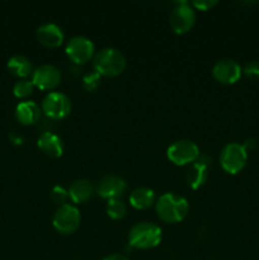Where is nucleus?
<instances>
[{"label":"nucleus","mask_w":259,"mask_h":260,"mask_svg":"<svg viewBox=\"0 0 259 260\" xmlns=\"http://www.w3.org/2000/svg\"><path fill=\"white\" fill-rule=\"evenodd\" d=\"M93 68L102 76L113 78L123 73L126 68V57L121 51L114 47L102 48L94 55Z\"/></svg>","instance_id":"nucleus-2"},{"label":"nucleus","mask_w":259,"mask_h":260,"mask_svg":"<svg viewBox=\"0 0 259 260\" xmlns=\"http://www.w3.org/2000/svg\"><path fill=\"white\" fill-rule=\"evenodd\" d=\"M127 189V183L119 175L108 174L104 175L96 184V193L99 197L104 200H113V198H119L124 194Z\"/></svg>","instance_id":"nucleus-11"},{"label":"nucleus","mask_w":259,"mask_h":260,"mask_svg":"<svg viewBox=\"0 0 259 260\" xmlns=\"http://www.w3.org/2000/svg\"><path fill=\"white\" fill-rule=\"evenodd\" d=\"M106 211L108 217H111L112 220H121L126 216L127 207L123 201L119 200V198H113V200L108 201Z\"/></svg>","instance_id":"nucleus-20"},{"label":"nucleus","mask_w":259,"mask_h":260,"mask_svg":"<svg viewBox=\"0 0 259 260\" xmlns=\"http://www.w3.org/2000/svg\"><path fill=\"white\" fill-rule=\"evenodd\" d=\"M161 229L152 222H137L128 233V243L132 248L140 250L152 249L161 243Z\"/></svg>","instance_id":"nucleus-3"},{"label":"nucleus","mask_w":259,"mask_h":260,"mask_svg":"<svg viewBox=\"0 0 259 260\" xmlns=\"http://www.w3.org/2000/svg\"><path fill=\"white\" fill-rule=\"evenodd\" d=\"M36 37L41 45L48 48L58 47L62 45L63 40H65V35H63L61 27H58L55 23L41 24L36 30Z\"/></svg>","instance_id":"nucleus-13"},{"label":"nucleus","mask_w":259,"mask_h":260,"mask_svg":"<svg viewBox=\"0 0 259 260\" xmlns=\"http://www.w3.org/2000/svg\"><path fill=\"white\" fill-rule=\"evenodd\" d=\"M61 73L55 65L43 63L33 70L32 83L41 90H52L60 84Z\"/></svg>","instance_id":"nucleus-10"},{"label":"nucleus","mask_w":259,"mask_h":260,"mask_svg":"<svg viewBox=\"0 0 259 260\" xmlns=\"http://www.w3.org/2000/svg\"><path fill=\"white\" fill-rule=\"evenodd\" d=\"M81 215L80 211L75 206L63 205L56 210L52 218V225L55 230L61 235H71L80 226Z\"/></svg>","instance_id":"nucleus-5"},{"label":"nucleus","mask_w":259,"mask_h":260,"mask_svg":"<svg viewBox=\"0 0 259 260\" xmlns=\"http://www.w3.org/2000/svg\"><path fill=\"white\" fill-rule=\"evenodd\" d=\"M216 4H217V0H196V2L190 3L192 7L197 8L198 10H203V12L212 9Z\"/></svg>","instance_id":"nucleus-25"},{"label":"nucleus","mask_w":259,"mask_h":260,"mask_svg":"<svg viewBox=\"0 0 259 260\" xmlns=\"http://www.w3.org/2000/svg\"><path fill=\"white\" fill-rule=\"evenodd\" d=\"M103 260H130L127 256L122 255V254H111V255L106 256Z\"/></svg>","instance_id":"nucleus-26"},{"label":"nucleus","mask_w":259,"mask_h":260,"mask_svg":"<svg viewBox=\"0 0 259 260\" xmlns=\"http://www.w3.org/2000/svg\"><path fill=\"white\" fill-rule=\"evenodd\" d=\"M94 51H95V47H94L93 41L85 36H75V37L70 38L65 48V52L69 58L79 65H83L91 60V57H94L95 55Z\"/></svg>","instance_id":"nucleus-9"},{"label":"nucleus","mask_w":259,"mask_h":260,"mask_svg":"<svg viewBox=\"0 0 259 260\" xmlns=\"http://www.w3.org/2000/svg\"><path fill=\"white\" fill-rule=\"evenodd\" d=\"M243 73L250 79H259V61H250L243 69Z\"/></svg>","instance_id":"nucleus-24"},{"label":"nucleus","mask_w":259,"mask_h":260,"mask_svg":"<svg viewBox=\"0 0 259 260\" xmlns=\"http://www.w3.org/2000/svg\"><path fill=\"white\" fill-rule=\"evenodd\" d=\"M41 108L46 117L55 119V121H60L70 114L71 101L65 93L51 91L43 98Z\"/></svg>","instance_id":"nucleus-7"},{"label":"nucleus","mask_w":259,"mask_h":260,"mask_svg":"<svg viewBox=\"0 0 259 260\" xmlns=\"http://www.w3.org/2000/svg\"><path fill=\"white\" fill-rule=\"evenodd\" d=\"M101 78L102 75L99 73H96L95 70L90 71V73H86L83 78V86L88 91L95 90L99 86V84H101Z\"/></svg>","instance_id":"nucleus-22"},{"label":"nucleus","mask_w":259,"mask_h":260,"mask_svg":"<svg viewBox=\"0 0 259 260\" xmlns=\"http://www.w3.org/2000/svg\"><path fill=\"white\" fill-rule=\"evenodd\" d=\"M196 23V13L193 7L188 2L178 3L177 7L172 10L169 17V24L172 29L178 35H184L189 32Z\"/></svg>","instance_id":"nucleus-8"},{"label":"nucleus","mask_w":259,"mask_h":260,"mask_svg":"<svg viewBox=\"0 0 259 260\" xmlns=\"http://www.w3.org/2000/svg\"><path fill=\"white\" fill-rule=\"evenodd\" d=\"M241 66L231 58H222L217 61L212 68V75L221 84H235L241 78Z\"/></svg>","instance_id":"nucleus-12"},{"label":"nucleus","mask_w":259,"mask_h":260,"mask_svg":"<svg viewBox=\"0 0 259 260\" xmlns=\"http://www.w3.org/2000/svg\"><path fill=\"white\" fill-rule=\"evenodd\" d=\"M51 200L60 206L68 205V201L70 200L69 190L61 187V185H56V187H53L52 192H51Z\"/></svg>","instance_id":"nucleus-23"},{"label":"nucleus","mask_w":259,"mask_h":260,"mask_svg":"<svg viewBox=\"0 0 259 260\" xmlns=\"http://www.w3.org/2000/svg\"><path fill=\"white\" fill-rule=\"evenodd\" d=\"M37 146L43 154L50 157L62 156L63 150H65L61 137H58L53 132L48 131L41 134V136L37 140Z\"/></svg>","instance_id":"nucleus-14"},{"label":"nucleus","mask_w":259,"mask_h":260,"mask_svg":"<svg viewBox=\"0 0 259 260\" xmlns=\"http://www.w3.org/2000/svg\"><path fill=\"white\" fill-rule=\"evenodd\" d=\"M8 69L13 75L20 79H27V76L33 74V63L27 56L14 55L8 60Z\"/></svg>","instance_id":"nucleus-18"},{"label":"nucleus","mask_w":259,"mask_h":260,"mask_svg":"<svg viewBox=\"0 0 259 260\" xmlns=\"http://www.w3.org/2000/svg\"><path fill=\"white\" fill-rule=\"evenodd\" d=\"M200 159V157H198ZM208 178V164L200 159L198 161L193 162L190 168L188 169L185 179H187L188 185L192 189H198L206 183Z\"/></svg>","instance_id":"nucleus-17"},{"label":"nucleus","mask_w":259,"mask_h":260,"mask_svg":"<svg viewBox=\"0 0 259 260\" xmlns=\"http://www.w3.org/2000/svg\"><path fill=\"white\" fill-rule=\"evenodd\" d=\"M167 156L173 164L183 167L197 161L200 157V149L190 140H178L168 147Z\"/></svg>","instance_id":"nucleus-6"},{"label":"nucleus","mask_w":259,"mask_h":260,"mask_svg":"<svg viewBox=\"0 0 259 260\" xmlns=\"http://www.w3.org/2000/svg\"><path fill=\"white\" fill-rule=\"evenodd\" d=\"M41 117V108L33 101L20 102L15 107V118L24 126H30L38 122Z\"/></svg>","instance_id":"nucleus-16"},{"label":"nucleus","mask_w":259,"mask_h":260,"mask_svg":"<svg viewBox=\"0 0 259 260\" xmlns=\"http://www.w3.org/2000/svg\"><path fill=\"white\" fill-rule=\"evenodd\" d=\"M155 210L161 221L167 223H178L184 220L189 211V205L185 198L174 193H164L157 198Z\"/></svg>","instance_id":"nucleus-1"},{"label":"nucleus","mask_w":259,"mask_h":260,"mask_svg":"<svg viewBox=\"0 0 259 260\" xmlns=\"http://www.w3.org/2000/svg\"><path fill=\"white\" fill-rule=\"evenodd\" d=\"M94 192H95V187H94L93 182L89 179H78L71 183V185L69 187L70 201H73L74 203L88 202L93 197Z\"/></svg>","instance_id":"nucleus-15"},{"label":"nucleus","mask_w":259,"mask_h":260,"mask_svg":"<svg viewBox=\"0 0 259 260\" xmlns=\"http://www.w3.org/2000/svg\"><path fill=\"white\" fill-rule=\"evenodd\" d=\"M33 89H35V85H33L32 80L19 79L18 81H15L14 86H13V93L17 98H27L33 93Z\"/></svg>","instance_id":"nucleus-21"},{"label":"nucleus","mask_w":259,"mask_h":260,"mask_svg":"<svg viewBox=\"0 0 259 260\" xmlns=\"http://www.w3.org/2000/svg\"><path fill=\"white\" fill-rule=\"evenodd\" d=\"M248 161V151L238 142H230L226 145L220 154V164L229 174H238L245 168Z\"/></svg>","instance_id":"nucleus-4"},{"label":"nucleus","mask_w":259,"mask_h":260,"mask_svg":"<svg viewBox=\"0 0 259 260\" xmlns=\"http://www.w3.org/2000/svg\"><path fill=\"white\" fill-rule=\"evenodd\" d=\"M130 203L136 210H147L155 203L154 190L146 187H139L130 194Z\"/></svg>","instance_id":"nucleus-19"}]
</instances>
